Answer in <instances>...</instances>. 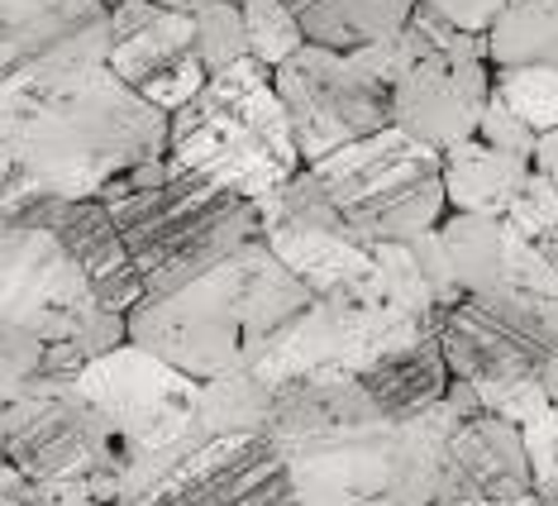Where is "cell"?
Returning <instances> with one entry per match:
<instances>
[{"label": "cell", "mask_w": 558, "mask_h": 506, "mask_svg": "<svg viewBox=\"0 0 558 506\" xmlns=\"http://www.w3.org/2000/svg\"><path fill=\"white\" fill-rule=\"evenodd\" d=\"M124 244L134 249L148 297L196 282L220 258L263 234V206L177 168L172 158L120 177L106 196Z\"/></svg>", "instance_id": "obj_4"}, {"label": "cell", "mask_w": 558, "mask_h": 506, "mask_svg": "<svg viewBox=\"0 0 558 506\" xmlns=\"http://www.w3.org/2000/svg\"><path fill=\"white\" fill-rule=\"evenodd\" d=\"M106 0H0V72L53 58H106L116 34Z\"/></svg>", "instance_id": "obj_16"}, {"label": "cell", "mask_w": 558, "mask_h": 506, "mask_svg": "<svg viewBox=\"0 0 558 506\" xmlns=\"http://www.w3.org/2000/svg\"><path fill=\"white\" fill-rule=\"evenodd\" d=\"M421 5L439 10V15L449 20L453 29L477 34V39H487V34H492V24L501 20V10L511 5V0H421Z\"/></svg>", "instance_id": "obj_35"}, {"label": "cell", "mask_w": 558, "mask_h": 506, "mask_svg": "<svg viewBox=\"0 0 558 506\" xmlns=\"http://www.w3.org/2000/svg\"><path fill=\"white\" fill-rule=\"evenodd\" d=\"M5 215L44 196H106L120 177L172 154V116L106 58H53L0 72Z\"/></svg>", "instance_id": "obj_1"}, {"label": "cell", "mask_w": 558, "mask_h": 506, "mask_svg": "<svg viewBox=\"0 0 558 506\" xmlns=\"http://www.w3.org/2000/svg\"><path fill=\"white\" fill-rule=\"evenodd\" d=\"M234 5H248V0H234Z\"/></svg>", "instance_id": "obj_42"}, {"label": "cell", "mask_w": 558, "mask_h": 506, "mask_svg": "<svg viewBox=\"0 0 558 506\" xmlns=\"http://www.w3.org/2000/svg\"><path fill=\"white\" fill-rule=\"evenodd\" d=\"M497 92L506 106L535 134L558 130V68L554 62H530V68H497Z\"/></svg>", "instance_id": "obj_26"}, {"label": "cell", "mask_w": 558, "mask_h": 506, "mask_svg": "<svg viewBox=\"0 0 558 506\" xmlns=\"http://www.w3.org/2000/svg\"><path fill=\"white\" fill-rule=\"evenodd\" d=\"M320 186L335 201L339 220L359 244H405V239L439 230L449 215L444 186V154L425 138L405 134L401 124L335 148L311 162Z\"/></svg>", "instance_id": "obj_6"}, {"label": "cell", "mask_w": 558, "mask_h": 506, "mask_svg": "<svg viewBox=\"0 0 558 506\" xmlns=\"http://www.w3.org/2000/svg\"><path fill=\"white\" fill-rule=\"evenodd\" d=\"M477 134L487 138V144L506 148V154H520V158H535V148H539V134L530 130V124L520 120L511 106H506V96H501V92H492L487 116H482V130H477Z\"/></svg>", "instance_id": "obj_34"}, {"label": "cell", "mask_w": 558, "mask_h": 506, "mask_svg": "<svg viewBox=\"0 0 558 506\" xmlns=\"http://www.w3.org/2000/svg\"><path fill=\"white\" fill-rule=\"evenodd\" d=\"M535 158L506 154L487 138H463L444 154V186H449V210L463 215H506L511 201L525 192Z\"/></svg>", "instance_id": "obj_20"}, {"label": "cell", "mask_w": 558, "mask_h": 506, "mask_svg": "<svg viewBox=\"0 0 558 506\" xmlns=\"http://www.w3.org/2000/svg\"><path fill=\"white\" fill-rule=\"evenodd\" d=\"M459 425V407L453 397L435 401V407L397 421L391 435V487L387 497L397 506H435L444 492V449Z\"/></svg>", "instance_id": "obj_19"}, {"label": "cell", "mask_w": 558, "mask_h": 506, "mask_svg": "<svg viewBox=\"0 0 558 506\" xmlns=\"http://www.w3.org/2000/svg\"><path fill=\"white\" fill-rule=\"evenodd\" d=\"M311 44L359 53V48L401 34L421 0H287Z\"/></svg>", "instance_id": "obj_23"}, {"label": "cell", "mask_w": 558, "mask_h": 506, "mask_svg": "<svg viewBox=\"0 0 558 506\" xmlns=\"http://www.w3.org/2000/svg\"><path fill=\"white\" fill-rule=\"evenodd\" d=\"M435 53V44L425 39L421 34V24H415V15H411V24H405L401 34H387V39H377V44H367V48H359V58L367 72H373L377 82L383 86H391V92H397V86L411 77L415 68H421V62Z\"/></svg>", "instance_id": "obj_30"}, {"label": "cell", "mask_w": 558, "mask_h": 506, "mask_svg": "<svg viewBox=\"0 0 558 506\" xmlns=\"http://www.w3.org/2000/svg\"><path fill=\"white\" fill-rule=\"evenodd\" d=\"M158 5H168V10H182V15H196V10H206L210 0H158Z\"/></svg>", "instance_id": "obj_40"}, {"label": "cell", "mask_w": 558, "mask_h": 506, "mask_svg": "<svg viewBox=\"0 0 558 506\" xmlns=\"http://www.w3.org/2000/svg\"><path fill=\"white\" fill-rule=\"evenodd\" d=\"M168 158L248 201L282 192L306 168V154L277 92V72L258 58L210 72L206 92L172 116Z\"/></svg>", "instance_id": "obj_5"}, {"label": "cell", "mask_w": 558, "mask_h": 506, "mask_svg": "<svg viewBox=\"0 0 558 506\" xmlns=\"http://www.w3.org/2000/svg\"><path fill=\"white\" fill-rule=\"evenodd\" d=\"M277 387L258 369H239L201 383L196 401V435H268L272 430Z\"/></svg>", "instance_id": "obj_24"}, {"label": "cell", "mask_w": 558, "mask_h": 506, "mask_svg": "<svg viewBox=\"0 0 558 506\" xmlns=\"http://www.w3.org/2000/svg\"><path fill=\"white\" fill-rule=\"evenodd\" d=\"M544 387H549V397L558 401V345H554V353H549V363H544Z\"/></svg>", "instance_id": "obj_39"}, {"label": "cell", "mask_w": 558, "mask_h": 506, "mask_svg": "<svg viewBox=\"0 0 558 506\" xmlns=\"http://www.w3.org/2000/svg\"><path fill=\"white\" fill-rule=\"evenodd\" d=\"M492 92H497V68L487 58V39L468 34L449 53H429L391 92V124L449 154L463 138H477Z\"/></svg>", "instance_id": "obj_12"}, {"label": "cell", "mask_w": 558, "mask_h": 506, "mask_svg": "<svg viewBox=\"0 0 558 506\" xmlns=\"http://www.w3.org/2000/svg\"><path fill=\"white\" fill-rule=\"evenodd\" d=\"M387 415L373 401V391L359 373L349 369H315L301 373L291 383L277 387V407H272V445L282 449V459L311 449H329L339 439H353L363 430L383 425Z\"/></svg>", "instance_id": "obj_15"}, {"label": "cell", "mask_w": 558, "mask_h": 506, "mask_svg": "<svg viewBox=\"0 0 558 506\" xmlns=\"http://www.w3.org/2000/svg\"><path fill=\"white\" fill-rule=\"evenodd\" d=\"M116 34H110V68L134 92H144L168 68L196 53V15L168 10L158 0H124L116 5Z\"/></svg>", "instance_id": "obj_18"}, {"label": "cell", "mask_w": 558, "mask_h": 506, "mask_svg": "<svg viewBox=\"0 0 558 506\" xmlns=\"http://www.w3.org/2000/svg\"><path fill=\"white\" fill-rule=\"evenodd\" d=\"M439 506H549L539 492H525V497H473V502H439Z\"/></svg>", "instance_id": "obj_38"}, {"label": "cell", "mask_w": 558, "mask_h": 506, "mask_svg": "<svg viewBox=\"0 0 558 506\" xmlns=\"http://www.w3.org/2000/svg\"><path fill=\"white\" fill-rule=\"evenodd\" d=\"M449 397L459 407V425H453L449 449H444L439 502L525 497V492H535V463H530L525 449V430L497 411H487L482 391L463 383V377H453Z\"/></svg>", "instance_id": "obj_13"}, {"label": "cell", "mask_w": 558, "mask_h": 506, "mask_svg": "<svg viewBox=\"0 0 558 506\" xmlns=\"http://www.w3.org/2000/svg\"><path fill=\"white\" fill-rule=\"evenodd\" d=\"M5 220H29V225L53 230L62 244L72 249V258L86 268L96 297L106 301V311L130 315L138 301H148V287H144V273H138L134 249L124 244L116 215H110V206L100 196H77V201L44 196V201H29L20 215H5Z\"/></svg>", "instance_id": "obj_14"}, {"label": "cell", "mask_w": 558, "mask_h": 506, "mask_svg": "<svg viewBox=\"0 0 558 506\" xmlns=\"http://www.w3.org/2000/svg\"><path fill=\"white\" fill-rule=\"evenodd\" d=\"M535 172H544L549 182L558 186V130L539 134V148H535Z\"/></svg>", "instance_id": "obj_37"}, {"label": "cell", "mask_w": 558, "mask_h": 506, "mask_svg": "<svg viewBox=\"0 0 558 506\" xmlns=\"http://www.w3.org/2000/svg\"><path fill=\"white\" fill-rule=\"evenodd\" d=\"M301 506H397L387 497H363V492H335V487H306L296 492Z\"/></svg>", "instance_id": "obj_36"}, {"label": "cell", "mask_w": 558, "mask_h": 506, "mask_svg": "<svg viewBox=\"0 0 558 506\" xmlns=\"http://www.w3.org/2000/svg\"><path fill=\"white\" fill-rule=\"evenodd\" d=\"M363 383L373 391L377 407H383L387 421H405V415H415V411L449 397L453 369H449V359H444L439 335H425V339H415V345L383 353V359L363 373Z\"/></svg>", "instance_id": "obj_21"}, {"label": "cell", "mask_w": 558, "mask_h": 506, "mask_svg": "<svg viewBox=\"0 0 558 506\" xmlns=\"http://www.w3.org/2000/svg\"><path fill=\"white\" fill-rule=\"evenodd\" d=\"M520 430H525V449H530V463H535V492L549 506H558V401Z\"/></svg>", "instance_id": "obj_32"}, {"label": "cell", "mask_w": 558, "mask_h": 506, "mask_svg": "<svg viewBox=\"0 0 558 506\" xmlns=\"http://www.w3.org/2000/svg\"><path fill=\"white\" fill-rule=\"evenodd\" d=\"M554 68H558V53H554Z\"/></svg>", "instance_id": "obj_43"}, {"label": "cell", "mask_w": 558, "mask_h": 506, "mask_svg": "<svg viewBox=\"0 0 558 506\" xmlns=\"http://www.w3.org/2000/svg\"><path fill=\"white\" fill-rule=\"evenodd\" d=\"M77 391L116 425V435L130 445L134 463L144 454L172 449L186 435H196V401L201 377L182 373L162 353L144 345H120L100 353L77 373Z\"/></svg>", "instance_id": "obj_10"}, {"label": "cell", "mask_w": 558, "mask_h": 506, "mask_svg": "<svg viewBox=\"0 0 558 506\" xmlns=\"http://www.w3.org/2000/svg\"><path fill=\"white\" fill-rule=\"evenodd\" d=\"M277 92L306 154V168L391 124V86H383L359 58L339 48L306 44L277 68Z\"/></svg>", "instance_id": "obj_11"}, {"label": "cell", "mask_w": 558, "mask_h": 506, "mask_svg": "<svg viewBox=\"0 0 558 506\" xmlns=\"http://www.w3.org/2000/svg\"><path fill=\"white\" fill-rule=\"evenodd\" d=\"M373 253H377V282H383V297L391 301V306L421 315V321H435L439 315V292L421 273L411 244H373Z\"/></svg>", "instance_id": "obj_28"}, {"label": "cell", "mask_w": 558, "mask_h": 506, "mask_svg": "<svg viewBox=\"0 0 558 506\" xmlns=\"http://www.w3.org/2000/svg\"><path fill=\"white\" fill-rule=\"evenodd\" d=\"M453 377L473 387L539 377L558 345V301L525 292H463L435 315Z\"/></svg>", "instance_id": "obj_9"}, {"label": "cell", "mask_w": 558, "mask_h": 506, "mask_svg": "<svg viewBox=\"0 0 558 506\" xmlns=\"http://www.w3.org/2000/svg\"><path fill=\"white\" fill-rule=\"evenodd\" d=\"M116 506H301L272 435H186L144 454L116 487Z\"/></svg>", "instance_id": "obj_7"}, {"label": "cell", "mask_w": 558, "mask_h": 506, "mask_svg": "<svg viewBox=\"0 0 558 506\" xmlns=\"http://www.w3.org/2000/svg\"><path fill=\"white\" fill-rule=\"evenodd\" d=\"M501 220L511 225L515 234H525V239H549V234H558V186L544 172H530L525 192L511 201V210H506Z\"/></svg>", "instance_id": "obj_31"}, {"label": "cell", "mask_w": 558, "mask_h": 506, "mask_svg": "<svg viewBox=\"0 0 558 506\" xmlns=\"http://www.w3.org/2000/svg\"><path fill=\"white\" fill-rule=\"evenodd\" d=\"M106 5H110V10H116V5H124V0H106Z\"/></svg>", "instance_id": "obj_41"}, {"label": "cell", "mask_w": 558, "mask_h": 506, "mask_svg": "<svg viewBox=\"0 0 558 506\" xmlns=\"http://www.w3.org/2000/svg\"><path fill=\"white\" fill-rule=\"evenodd\" d=\"M311 306V287L258 234L196 282L138 301L130 311V339L210 383L239 369H258L263 353Z\"/></svg>", "instance_id": "obj_2"}, {"label": "cell", "mask_w": 558, "mask_h": 506, "mask_svg": "<svg viewBox=\"0 0 558 506\" xmlns=\"http://www.w3.org/2000/svg\"><path fill=\"white\" fill-rule=\"evenodd\" d=\"M0 387L77 383L86 363L130 345V315L106 311L92 277L53 230L5 220L0 234Z\"/></svg>", "instance_id": "obj_3"}, {"label": "cell", "mask_w": 558, "mask_h": 506, "mask_svg": "<svg viewBox=\"0 0 558 506\" xmlns=\"http://www.w3.org/2000/svg\"><path fill=\"white\" fill-rule=\"evenodd\" d=\"M196 53L210 72H225V68H234V62L253 58L244 5H234V0H210L206 10H196Z\"/></svg>", "instance_id": "obj_29"}, {"label": "cell", "mask_w": 558, "mask_h": 506, "mask_svg": "<svg viewBox=\"0 0 558 506\" xmlns=\"http://www.w3.org/2000/svg\"><path fill=\"white\" fill-rule=\"evenodd\" d=\"M5 463L34 483H92L100 502H116L134 454L116 425L77 391V383H34L5 397Z\"/></svg>", "instance_id": "obj_8"}, {"label": "cell", "mask_w": 558, "mask_h": 506, "mask_svg": "<svg viewBox=\"0 0 558 506\" xmlns=\"http://www.w3.org/2000/svg\"><path fill=\"white\" fill-rule=\"evenodd\" d=\"M244 20H248V53L258 62H268L272 72L311 44L306 29H301V20H296V10H291L287 0H248Z\"/></svg>", "instance_id": "obj_27"}, {"label": "cell", "mask_w": 558, "mask_h": 506, "mask_svg": "<svg viewBox=\"0 0 558 506\" xmlns=\"http://www.w3.org/2000/svg\"><path fill=\"white\" fill-rule=\"evenodd\" d=\"M453 258V277L463 292H515V253L520 239L501 215H463L449 210L439 225Z\"/></svg>", "instance_id": "obj_22"}, {"label": "cell", "mask_w": 558, "mask_h": 506, "mask_svg": "<svg viewBox=\"0 0 558 506\" xmlns=\"http://www.w3.org/2000/svg\"><path fill=\"white\" fill-rule=\"evenodd\" d=\"M477 391H482V401H487V411H497V415H506V421H515V425L535 421L539 411L554 407L544 377H515V383H492V387H477Z\"/></svg>", "instance_id": "obj_33"}, {"label": "cell", "mask_w": 558, "mask_h": 506, "mask_svg": "<svg viewBox=\"0 0 558 506\" xmlns=\"http://www.w3.org/2000/svg\"><path fill=\"white\" fill-rule=\"evenodd\" d=\"M558 53V0H511L487 34L492 68H530Z\"/></svg>", "instance_id": "obj_25"}, {"label": "cell", "mask_w": 558, "mask_h": 506, "mask_svg": "<svg viewBox=\"0 0 558 506\" xmlns=\"http://www.w3.org/2000/svg\"><path fill=\"white\" fill-rule=\"evenodd\" d=\"M263 239H268L277 258L311 287V297L335 301V297L383 292V282H377V253L367 244H359L353 234L277 215V220H263Z\"/></svg>", "instance_id": "obj_17"}]
</instances>
